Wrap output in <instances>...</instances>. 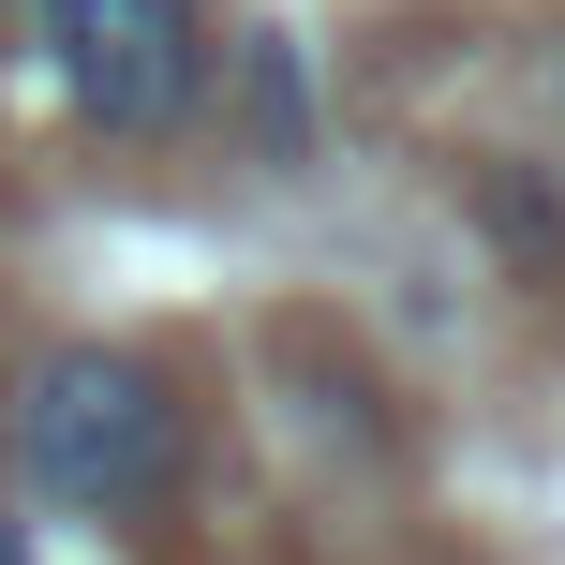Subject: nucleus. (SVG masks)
Wrapping results in <instances>:
<instances>
[{
    "label": "nucleus",
    "mask_w": 565,
    "mask_h": 565,
    "mask_svg": "<svg viewBox=\"0 0 565 565\" xmlns=\"http://www.w3.org/2000/svg\"><path fill=\"white\" fill-rule=\"evenodd\" d=\"M551 105H565V45H551Z\"/></svg>",
    "instance_id": "39448f33"
},
{
    "label": "nucleus",
    "mask_w": 565,
    "mask_h": 565,
    "mask_svg": "<svg viewBox=\"0 0 565 565\" xmlns=\"http://www.w3.org/2000/svg\"><path fill=\"white\" fill-rule=\"evenodd\" d=\"M30 60L89 135H179L224 75V30L209 0H30Z\"/></svg>",
    "instance_id": "f03ea898"
},
{
    "label": "nucleus",
    "mask_w": 565,
    "mask_h": 565,
    "mask_svg": "<svg viewBox=\"0 0 565 565\" xmlns=\"http://www.w3.org/2000/svg\"><path fill=\"white\" fill-rule=\"evenodd\" d=\"M477 224L507 238V254L565 268V194H551V179H507V164H491V179H477Z\"/></svg>",
    "instance_id": "20e7f679"
},
{
    "label": "nucleus",
    "mask_w": 565,
    "mask_h": 565,
    "mask_svg": "<svg viewBox=\"0 0 565 565\" xmlns=\"http://www.w3.org/2000/svg\"><path fill=\"white\" fill-rule=\"evenodd\" d=\"M0 447H15V491H30V507L135 521V507H164L179 461H194V402H179V372L149 358V342H45V358L15 372Z\"/></svg>",
    "instance_id": "f257e3e1"
},
{
    "label": "nucleus",
    "mask_w": 565,
    "mask_h": 565,
    "mask_svg": "<svg viewBox=\"0 0 565 565\" xmlns=\"http://www.w3.org/2000/svg\"><path fill=\"white\" fill-rule=\"evenodd\" d=\"M238 135H254V164H312L328 105H312V60H298V30H254V45H238Z\"/></svg>",
    "instance_id": "7ed1b4c3"
}]
</instances>
